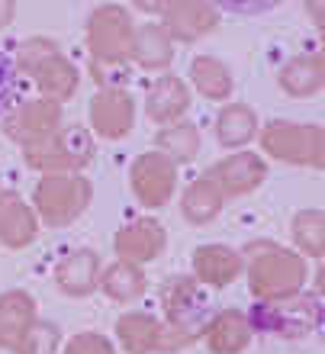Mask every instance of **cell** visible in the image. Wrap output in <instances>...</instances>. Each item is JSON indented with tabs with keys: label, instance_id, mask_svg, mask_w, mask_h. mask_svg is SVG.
<instances>
[{
	"label": "cell",
	"instance_id": "6da1fadb",
	"mask_svg": "<svg viewBox=\"0 0 325 354\" xmlns=\"http://www.w3.org/2000/svg\"><path fill=\"white\" fill-rule=\"evenodd\" d=\"M17 87H19L17 68H13L10 55H3V52H0V113L13 106V100H17Z\"/></svg>",
	"mask_w": 325,
	"mask_h": 354
}]
</instances>
